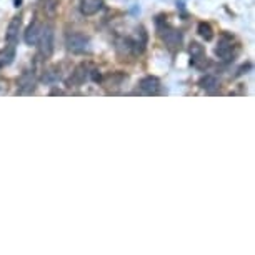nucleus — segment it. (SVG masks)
<instances>
[{"label":"nucleus","mask_w":255,"mask_h":255,"mask_svg":"<svg viewBox=\"0 0 255 255\" xmlns=\"http://www.w3.org/2000/svg\"><path fill=\"white\" fill-rule=\"evenodd\" d=\"M54 27L52 25H44L42 27L40 37L37 40L38 45V54H40L44 59H49V57L54 54Z\"/></svg>","instance_id":"nucleus-1"},{"label":"nucleus","mask_w":255,"mask_h":255,"mask_svg":"<svg viewBox=\"0 0 255 255\" xmlns=\"http://www.w3.org/2000/svg\"><path fill=\"white\" fill-rule=\"evenodd\" d=\"M65 45L74 54H84L90 49V38L80 32H70L65 37Z\"/></svg>","instance_id":"nucleus-2"},{"label":"nucleus","mask_w":255,"mask_h":255,"mask_svg":"<svg viewBox=\"0 0 255 255\" xmlns=\"http://www.w3.org/2000/svg\"><path fill=\"white\" fill-rule=\"evenodd\" d=\"M138 90L145 95H155L158 94V90H160V80L152 75L143 77V79L138 82Z\"/></svg>","instance_id":"nucleus-3"},{"label":"nucleus","mask_w":255,"mask_h":255,"mask_svg":"<svg viewBox=\"0 0 255 255\" xmlns=\"http://www.w3.org/2000/svg\"><path fill=\"white\" fill-rule=\"evenodd\" d=\"M104 0H80V12L85 17H92L104 8Z\"/></svg>","instance_id":"nucleus-4"},{"label":"nucleus","mask_w":255,"mask_h":255,"mask_svg":"<svg viewBox=\"0 0 255 255\" xmlns=\"http://www.w3.org/2000/svg\"><path fill=\"white\" fill-rule=\"evenodd\" d=\"M215 54H217L220 59L224 60H230V57L234 55V45H232V37L224 35L222 40L219 42V45L215 47Z\"/></svg>","instance_id":"nucleus-5"},{"label":"nucleus","mask_w":255,"mask_h":255,"mask_svg":"<svg viewBox=\"0 0 255 255\" xmlns=\"http://www.w3.org/2000/svg\"><path fill=\"white\" fill-rule=\"evenodd\" d=\"M160 37L168 47H177V45H180V42H182V33L172 27L160 28Z\"/></svg>","instance_id":"nucleus-6"},{"label":"nucleus","mask_w":255,"mask_h":255,"mask_svg":"<svg viewBox=\"0 0 255 255\" xmlns=\"http://www.w3.org/2000/svg\"><path fill=\"white\" fill-rule=\"evenodd\" d=\"M35 89V75H33V70H27L23 72L20 80H18V92L20 94H30Z\"/></svg>","instance_id":"nucleus-7"},{"label":"nucleus","mask_w":255,"mask_h":255,"mask_svg":"<svg viewBox=\"0 0 255 255\" xmlns=\"http://www.w3.org/2000/svg\"><path fill=\"white\" fill-rule=\"evenodd\" d=\"M20 27H22V17L20 15L12 17V20H10V23H8V27H7V33H5V38H7L8 44H15V42H17Z\"/></svg>","instance_id":"nucleus-8"},{"label":"nucleus","mask_w":255,"mask_h":255,"mask_svg":"<svg viewBox=\"0 0 255 255\" xmlns=\"http://www.w3.org/2000/svg\"><path fill=\"white\" fill-rule=\"evenodd\" d=\"M40 32H42V25L38 23L37 20L32 22L30 25L27 27L25 33H23V40H25L27 45H37V40L40 37Z\"/></svg>","instance_id":"nucleus-9"},{"label":"nucleus","mask_w":255,"mask_h":255,"mask_svg":"<svg viewBox=\"0 0 255 255\" xmlns=\"http://www.w3.org/2000/svg\"><path fill=\"white\" fill-rule=\"evenodd\" d=\"M85 79H87V69H85V65H79L74 72H72V77L67 84H69V87H72V85H74V87H79L80 84H84Z\"/></svg>","instance_id":"nucleus-10"},{"label":"nucleus","mask_w":255,"mask_h":255,"mask_svg":"<svg viewBox=\"0 0 255 255\" xmlns=\"http://www.w3.org/2000/svg\"><path fill=\"white\" fill-rule=\"evenodd\" d=\"M13 59H15V45L13 44H8L5 49L0 50V67L10 65Z\"/></svg>","instance_id":"nucleus-11"},{"label":"nucleus","mask_w":255,"mask_h":255,"mask_svg":"<svg viewBox=\"0 0 255 255\" xmlns=\"http://www.w3.org/2000/svg\"><path fill=\"white\" fill-rule=\"evenodd\" d=\"M189 52H190V57H192V64L194 65H199L200 60H205V50L204 47L197 42H192L190 47H189Z\"/></svg>","instance_id":"nucleus-12"},{"label":"nucleus","mask_w":255,"mask_h":255,"mask_svg":"<svg viewBox=\"0 0 255 255\" xmlns=\"http://www.w3.org/2000/svg\"><path fill=\"white\" fill-rule=\"evenodd\" d=\"M197 32H199V35L204 38V40H212V38H214V28L207 22H200L199 25H197Z\"/></svg>","instance_id":"nucleus-13"},{"label":"nucleus","mask_w":255,"mask_h":255,"mask_svg":"<svg viewBox=\"0 0 255 255\" xmlns=\"http://www.w3.org/2000/svg\"><path fill=\"white\" fill-rule=\"evenodd\" d=\"M200 87L202 89H205V90H209V92H212V90H215L219 87V82L215 77H212V75H205L204 79H200Z\"/></svg>","instance_id":"nucleus-14"},{"label":"nucleus","mask_w":255,"mask_h":255,"mask_svg":"<svg viewBox=\"0 0 255 255\" xmlns=\"http://www.w3.org/2000/svg\"><path fill=\"white\" fill-rule=\"evenodd\" d=\"M40 2L42 8L49 13V15H54L57 12V8H59V0H38Z\"/></svg>","instance_id":"nucleus-15"},{"label":"nucleus","mask_w":255,"mask_h":255,"mask_svg":"<svg viewBox=\"0 0 255 255\" xmlns=\"http://www.w3.org/2000/svg\"><path fill=\"white\" fill-rule=\"evenodd\" d=\"M60 79V70H59V67H52V69H49L45 72V75H44V80L45 82H57Z\"/></svg>","instance_id":"nucleus-16"},{"label":"nucleus","mask_w":255,"mask_h":255,"mask_svg":"<svg viewBox=\"0 0 255 255\" xmlns=\"http://www.w3.org/2000/svg\"><path fill=\"white\" fill-rule=\"evenodd\" d=\"M13 3H15V7H20V3H22V0H13Z\"/></svg>","instance_id":"nucleus-17"}]
</instances>
